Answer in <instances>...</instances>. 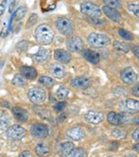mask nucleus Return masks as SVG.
<instances>
[{"label": "nucleus", "instance_id": "a19ab883", "mask_svg": "<svg viewBox=\"0 0 139 157\" xmlns=\"http://www.w3.org/2000/svg\"><path fill=\"white\" fill-rule=\"evenodd\" d=\"M138 134H139V128H137L134 129V130L133 131V133H132V138H133V140H135L136 142H138V140H139V139H138Z\"/></svg>", "mask_w": 139, "mask_h": 157}, {"label": "nucleus", "instance_id": "09e8293b", "mask_svg": "<svg viewBox=\"0 0 139 157\" xmlns=\"http://www.w3.org/2000/svg\"><path fill=\"white\" fill-rule=\"evenodd\" d=\"M107 157H113V156H107Z\"/></svg>", "mask_w": 139, "mask_h": 157}, {"label": "nucleus", "instance_id": "49530a36", "mask_svg": "<svg viewBox=\"0 0 139 157\" xmlns=\"http://www.w3.org/2000/svg\"><path fill=\"white\" fill-rule=\"evenodd\" d=\"M133 150H134L136 152H138V143H136V144L133 146Z\"/></svg>", "mask_w": 139, "mask_h": 157}, {"label": "nucleus", "instance_id": "9b49d317", "mask_svg": "<svg viewBox=\"0 0 139 157\" xmlns=\"http://www.w3.org/2000/svg\"><path fill=\"white\" fill-rule=\"evenodd\" d=\"M71 84H72V86L73 88L85 90V89L89 88L92 85V81H91V78H88V77L78 76V77H75L73 78V80L72 81V82H71Z\"/></svg>", "mask_w": 139, "mask_h": 157}, {"label": "nucleus", "instance_id": "a18cd8bd", "mask_svg": "<svg viewBox=\"0 0 139 157\" xmlns=\"http://www.w3.org/2000/svg\"><path fill=\"white\" fill-rule=\"evenodd\" d=\"M133 52L134 56H136V58H138V57H139V48H138L137 45L133 47Z\"/></svg>", "mask_w": 139, "mask_h": 157}, {"label": "nucleus", "instance_id": "72a5a7b5", "mask_svg": "<svg viewBox=\"0 0 139 157\" xmlns=\"http://www.w3.org/2000/svg\"><path fill=\"white\" fill-rule=\"evenodd\" d=\"M128 10L131 11L133 15H135L137 18L139 17V6L137 3H130L128 4Z\"/></svg>", "mask_w": 139, "mask_h": 157}, {"label": "nucleus", "instance_id": "79ce46f5", "mask_svg": "<svg viewBox=\"0 0 139 157\" xmlns=\"http://www.w3.org/2000/svg\"><path fill=\"white\" fill-rule=\"evenodd\" d=\"M9 28L8 27H4L3 30L1 31V33H0V36H1L2 38H5L8 34H9Z\"/></svg>", "mask_w": 139, "mask_h": 157}, {"label": "nucleus", "instance_id": "6ab92c4d", "mask_svg": "<svg viewBox=\"0 0 139 157\" xmlns=\"http://www.w3.org/2000/svg\"><path fill=\"white\" fill-rule=\"evenodd\" d=\"M82 55L91 64L97 65L100 61V56H99V54L97 52L94 51V50H91V49H83Z\"/></svg>", "mask_w": 139, "mask_h": 157}, {"label": "nucleus", "instance_id": "1a4fd4ad", "mask_svg": "<svg viewBox=\"0 0 139 157\" xmlns=\"http://www.w3.org/2000/svg\"><path fill=\"white\" fill-rule=\"evenodd\" d=\"M7 137L11 140H20L26 136V129L20 125H13L7 129Z\"/></svg>", "mask_w": 139, "mask_h": 157}, {"label": "nucleus", "instance_id": "e433bc0d", "mask_svg": "<svg viewBox=\"0 0 139 157\" xmlns=\"http://www.w3.org/2000/svg\"><path fill=\"white\" fill-rule=\"evenodd\" d=\"M88 21L91 23H93L95 25H98V26L103 25V24L106 23V21L104 20H101V19H98V18H90V17H88Z\"/></svg>", "mask_w": 139, "mask_h": 157}, {"label": "nucleus", "instance_id": "c9c22d12", "mask_svg": "<svg viewBox=\"0 0 139 157\" xmlns=\"http://www.w3.org/2000/svg\"><path fill=\"white\" fill-rule=\"evenodd\" d=\"M28 46H29V44H28L27 41H21V42L17 44L16 49H17L18 52L22 53V52L26 51V50L28 49Z\"/></svg>", "mask_w": 139, "mask_h": 157}, {"label": "nucleus", "instance_id": "4468645a", "mask_svg": "<svg viewBox=\"0 0 139 157\" xmlns=\"http://www.w3.org/2000/svg\"><path fill=\"white\" fill-rule=\"evenodd\" d=\"M67 137L74 141H80L85 138V131L81 127H74L67 130Z\"/></svg>", "mask_w": 139, "mask_h": 157}, {"label": "nucleus", "instance_id": "dca6fc26", "mask_svg": "<svg viewBox=\"0 0 139 157\" xmlns=\"http://www.w3.org/2000/svg\"><path fill=\"white\" fill-rule=\"evenodd\" d=\"M54 58L62 64H68L72 61L73 56L69 51L63 49H56L54 51Z\"/></svg>", "mask_w": 139, "mask_h": 157}, {"label": "nucleus", "instance_id": "37998d69", "mask_svg": "<svg viewBox=\"0 0 139 157\" xmlns=\"http://www.w3.org/2000/svg\"><path fill=\"white\" fill-rule=\"evenodd\" d=\"M19 157H32L31 151H28V150H25V151H23L19 155Z\"/></svg>", "mask_w": 139, "mask_h": 157}, {"label": "nucleus", "instance_id": "20e7f679", "mask_svg": "<svg viewBox=\"0 0 139 157\" xmlns=\"http://www.w3.org/2000/svg\"><path fill=\"white\" fill-rule=\"evenodd\" d=\"M107 119H108V122L110 125H113V126H121V125L127 124V123L131 122L132 117L127 113L118 114V113L112 111V112H109L108 114Z\"/></svg>", "mask_w": 139, "mask_h": 157}, {"label": "nucleus", "instance_id": "f8f14e48", "mask_svg": "<svg viewBox=\"0 0 139 157\" xmlns=\"http://www.w3.org/2000/svg\"><path fill=\"white\" fill-rule=\"evenodd\" d=\"M121 78L125 84H133L137 81V74L133 67H129L121 72Z\"/></svg>", "mask_w": 139, "mask_h": 157}, {"label": "nucleus", "instance_id": "c756f323", "mask_svg": "<svg viewBox=\"0 0 139 157\" xmlns=\"http://www.w3.org/2000/svg\"><path fill=\"white\" fill-rule=\"evenodd\" d=\"M103 2L107 7H109L115 10L121 9L122 7L121 0H103Z\"/></svg>", "mask_w": 139, "mask_h": 157}, {"label": "nucleus", "instance_id": "b1692460", "mask_svg": "<svg viewBox=\"0 0 139 157\" xmlns=\"http://www.w3.org/2000/svg\"><path fill=\"white\" fill-rule=\"evenodd\" d=\"M27 12H28V9L25 6H21V7H19L18 9H16L14 10L11 18L13 19V21L15 20V21H19L22 20L26 16Z\"/></svg>", "mask_w": 139, "mask_h": 157}, {"label": "nucleus", "instance_id": "cd10ccee", "mask_svg": "<svg viewBox=\"0 0 139 157\" xmlns=\"http://www.w3.org/2000/svg\"><path fill=\"white\" fill-rule=\"evenodd\" d=\"M70 94V90L67 87L60 86L57 91H56V96L58 100H64L66 99Z\"/></svg>", "mask_w": 139, "mask_h": 157}, {"label": "nucleus", "instance_id": "39448f33", "mask_svg": "<svg viewBox=\"0 0 139 157\" xmlns=\"http://www.w3.org/2000/svg\"><path fill=\"white\" fill-rule=\"evenodd\" d=\"M81 12L90 18H100L102 15V10L96 4L89 1L83 2L80 6Z\"/></svg>", "mask_w": 139, "mask_h": 157}, {"label": "nucleus", "instance_id": "bb28decb", "mask_svg": "<svg viewBox=\"0 0 139 157\" xmlns=\"http://www.w3.org/2000/svg\"><path fill=\"white\" fill-rule=\"evenodd\" d=\"M38 82L41 85L46 86V88H51L55 84V81L51 77H48V76H41V77H39Z\"/></svg>", "mask_w": 139, "mask_h": 157}, {"label": "nucleus", "instance_id": "4c0bfd02", "mask_svg": "<svg viewBox=\"0 0 139 157\" xmlns=\"http://www.w3.org/2000/svg\"><path fill=\"white\" fill-rule=\"evenodd\" d=\"M67 106V103L64 102V101H61V102H58L56 104V105L54 106L55 110L58 111V112H61L62 110H64V108H66Z\"/></svg>", "mask_w": 139, "mask_h": 157}, {"label": "nucleus", "instance_id": "2eb2a0df", "mask_svg": "<svg viewBox=\"0 0 139 157\" xmlns=\"http://www.w3.org/2000/svg\"><path fill=\"white\" fill-rule=\"evenodd\" d=\"M35 62L40 63V64H45L46 63L50 57H51V53L48 49H46L44 47H41L38 49V51L33 56Z\"/></svg>", "mask_w": 139, "mask_h": 157}, {"label": "nucleus", "instance_id": "ddd939ff", "mask_svg": "<svg viewBox=\"0 0 139 157\" xmlns=\"http://www.w3.org/2000/svg\"><path fill=\"white\" fill-rule=\"evenodd\" d=\"M85 118L89 124L98 125L104 120V114L97 110H90L85 114Z\"/></svg>", "mask_w": 139, "mask_h": 157}, {"label": "nucleus", "instance_id": "ea45409f", "mask_svg": "<svg viewBox=\"0 0 139 157\" xmlns=\"http://www.w3.org/2000/svg\"><path fill=\"white\" fill-rule=\"evenodd\" d=\"M7 3H8V1L7 0H4V1L0 4V17H1L2 15H3V13H4V11H5V10H6V7H7Z\"/></svg>", "mask_w": 139, "mask_h": 157}, {"label": "nucleus", "instance_id": "9d476101", "mask_svg": "<svg viewBox=\"0 0 139 157\" xmlns=\"http://www.w3.org/2000/svg\"><path fill=\"white\" fill-rule=\"evenodd\" d=\"M31 133L35 139H45L48 136L49 129L46 124L36 123V124L32 126Z\"/></svg>", "mask_w": 139, "mask_h": 157}, {"label": "nucleus", "instance_id": "f3484780", "mask_svg": "<svg viewBox=\"0 0 139 157\" xmlns=\"http://www.w3.org/2000/svg\"><path fill=\"white\" fill-rule=\"evenodd\" d=\"M20 72L22 77H24L26 80L29 81H34L37 78L38 73L37 70L34 67H29V66H22L20 67Z\"/></svg>", "mask_w": 139, "mask_h": 157}, {"label": "nucleus", "instance_id": "473e14b6", "mask_svg": "<svg viewBox=\"0 0 139 157\" xmlns=\"http://www.w3.org/2000/svg\"><path fill=\"white\" fill-rule=\"evenodd\" d=\"M71 157H87V152L83 148H76L72 152Z\"/></svg>", "mask_w": 139, "mask_h": 157}, {"label": "nucleus", "instance_id": "58836bf2", "mask_svg": "<svg viewBox=\"0 0 139 157\" xmlns=\"http://www.w3.org/2000/svg\"><path fill=\"white\" fill-rule=\"evenodd\" d=\"M19 1H20V0H10V6H9V11H10V13H13L14 12V10L17 8V4L19 3Z\"/></svg>", "mask_w": 139, "mask_h": 157}, {"label": "nucleus", "instance_id": "423d86ee", "mask_svg": "<svg viewBox=\"0 0 139 157\" xmlns=\"http://www.w3.org/2000/svg\"><path fill=\"white\" fill-rule=\"evenodd\" d=\"M28 98L29 100L35 104V105H40L43 104L46 101V90L41 88V87H33L28 91Z\"/></svg>", "mask_w": 139, "mask_h": 157}, {"label": "nucleus", "instance_id": "6e6552de", "mask_svg": "<svg viewBox=\"0 0 139 157\" xmlns=\"http://www.w3.org/2000/svg\"><path fill=\"white\" fill-rule=\"evenodd\" d=\"M119 108L122 113L127 114H134L139 110V102L134 99H126L120 103Z\"/></svg>", "mask_w": 139, "mask_h": 157}, {"label": "nucleus", "instance_id": "f704fd0d", "mask_svg": "<svg viewBox=\"0 0 139 157\" xmlns=\"http://www.w3.org/2000/svg\"><path fill=\"white\" fill-rule=\"evenodd\" d=\"M37 20H38L37 14L33 13V14L30 16V18H29V20H28V21H27V23H26V28L29 29V28H31L32 26H34V25L37 22Z\"/></svg>", "mask_w": 139, "mask_h": 157}, {"label": "nucleus", "instance_id": "de8ad7c7", "mask_svg": "<svg viewBox=\"0 0 139 157\" xmlns=\"http://www.w3.org/2000/svg\"><path fill=\"white\" fill-rule=\"evenodd\" d=\"M125 157H136V155L135 154H129V155H127Z\"/></svg>", "mask_w": 139, "mask_h": 157}, {"label": "nucleus", "instance_id": "7ed1b4c3", "mask_svg": "<svg viewBox=\"0 0 139 157\" xmlns=\"http://www.w3.org/2000/svg\"><path fill=\"white\" fill-rule=\"evenodd\" d=\"M56 27L58 32L64 36H72L74 32L73 21L67 17H59L56 21Z\"/></svg>", "mask_w": 139, "mask_h": 157}, {"label": "nucleus", "instance_id": "4be33fe9", "mask_svg": "<svg viewBox=\"0 0 139 157\" xmlns=\"http://www.w3.org/2000/svg\"><path fill=\"white\" fill-rule=\"evenodd\" d=\"M75 149V146L73 144V142L72 141H66L60 144V154L63 157H69L71 156L72 152L73 151V150Z\"/></svg>", "mask_w": 139, "mask_h": 157}, {"label": "nucleus", "instance_id": "c03bdc74", "mask_svg": "<svg viewBox=\"0 0 139 157\" xmlns=\"http://www.w3.org/2000/svg\"><path fill=\"white\" fill-rule=\"evenodd\" d=\"M132 94H133V95L138 97V95H139V93H138V85H135V86L132 89Z\"/></svg>", "mask_w": 139, "mask_h": 157}, {"label": "nucleus", "instance_id": "a878e982", "mask_svg": "<svg viewBox=\"0 0 139 157\" xmlns=\"http://www.w3.org/2000/svg\"><path fill=\"white\" fill-rule=\"evenodd\" d=\"M12 84L18 88H24L27 85V80L21 74L16 75L12 80Z\"/></svg>", "mask_w": 139, "mask_h": 157}, {"label": "nucleus", "instance_id": "aec40b11", "mask_svg": "<svg viewBox=\"0 0 139 157\" xmlns=\"http://www.w3.org/2000/svg\"><path fill=\"white\" fill-rule=\"evenodd\" d=\"M50 73L54 78H62L66 75V69L63 65L59 63H53L50 66Z\"/></svg>", "mask_w": 139, "mask_h": 157}, {"label": "nucleus", "instance_id": "393cba45", "mask_svg": "<svg viewBox=\"0 0 139 157\" xmlns=\"http://www.w3.org/2000/svg\"><path fill=\"white\" fill-rule=\"evenodd\" d=\"M35 152L38 155H42V156L48 155L50 153V148H49L47 143H46V142H39L35 146Z\"/></svg>", "mask_w": 139, "mask_h": 157}, {"label": "nucleus", "instance_id": "f257e3e1", "mask_svg": "<svg viewBox=\"0 0 139 157\" xmlns=\"http://www.w3.org/2000/svg\"><path fill=\"white\" fill-rule=\"evenodd\" d=\"M34 37L36 42L40 44L48 45L52 44L55 39V31L50 25L46 23H42L35 29Z\"/></svg>", "mask_w": 139, "mask_h": 157}, {"label": "nucleus", "instance_id": "0eeeda50", "mask_svg": "<svg viewBox=\"0 0 139 157\" xmlns=\"http://www.w3.org/2000/svg\"><path fill=\"white\" fill-rule=\"evenodd\" d=\"M66 45L68 50L73 53H80L83 51L85 47V44L83 40L76 35L70 36L66 41Z\"/></svg>", "mask_w": 139, "mask_h": 157}, {"label": "nucleus", "instance_id": "2f4dec72", "mask_svg": "<svg viewBox=\"0 0 139 157\" xmlns=\"http://www.w3.org/2000/svg\"><path fill=\"white\" fill-rule=\"evenodd\" d=\"M112 136L114 138H117V139H120V140H123L126 138L127 136V132L123 129H120V128H115L113 129L112 131Z\"/></svg>", "mask_w": 139, "mask_h": 157}, {"label": "nucleus", "instance_id": "c85d7f7f", "mask_svg": "<svg viewBox=\"0 0 139 157\" xmlns=\"http://www.w3.org/2000/svg\"><path fill=\"white\" fill-rule=\"evenodd\" d=\"M113 46L114 48L118 51V52H121V53H128L129 52V46L124 44L123 42H120V41H115L113 43Z\"/></svg>", "mask_w": 139, "mask_h": 157}, {"label": "nucleus", "instance_id": "5701e85b", "mask_svg": "<svg viewBox=\"0 0 139 157\" xmlns=\"http://www.w3.org/2000/svg\"><path fill=\"white\" fill-rule=\"evenodd\" d=\"M10 118L4 111H0V131L7 130L10 127Z\"/></svg>", "mask_w": 139, "mask_h": 157}, {"label": "nucleus", "instance_id": "412c9836", "mask_svg": "<svg viewBox=\"0 0 139 157\" xmlns=\"http://www.w3.org/2000/svg\"><path fill=\"white\" fill-rule=\"evenodd\" d=\"M12 114L15 117L16 120H18L19 122H26L28 120V117H29V114L27 112V110L20 107V106H14L12 109Z\"/></svg>", "mask_w": 139, "mask_h": 157}, {"label": "nucleus", "instance_id": "7c9ffc66", "mask_svg": "<svg viewBox=\"0 0 139 157\" xmlns=\"http://www.w3.org/2000/svg\"><path fill=\"white\" fill-rule=\"evenodd\" d=\"M118 33H119V35H120L121 38H123V39L126 40V41H133V40L134 39V35H133L131 32H129V31H127V30L120 29V30L118 31Z\"/></svg>", "mask_w": 139, "mask_h": 157}, {"label": "nucleus", "instance_id": "f03ea898", "mask_svg": "<svg viewBox=\"0 0 139 157\" xmlns=\"http://www.w3.org/2000/svg\"><path fill=\"white\" fill-rule=\"evenodd\" d=\"M87 42L92 47L104 48V47H107V46H109L110 44L111 40L108 35H106L104 33H93L88 35Z\"/></svg>", "mask_w": 139, "mask_h": 157}, {"label": "nucleus", "instance_id": "a211bd4d", "mask_svg": "<svg viewBox=\"0 0 139 157\" xmlns=\"http://www.w3.org/2000/svg\"><path fill=\"white\" fill-rule=\"evenodd\" d=\"M101 10L110 21H112L114 22H120L121 21V15L117 10L107 7V6H104Z\"/></svg>", "mask_w": 139, "mask_h": 157}]
</instances>
